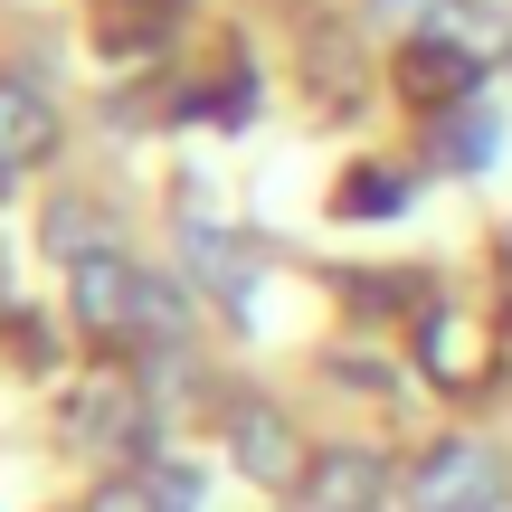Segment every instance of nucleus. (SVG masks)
<instances>
[{"mask_svg": "<svg viewBox=\"0 0 512 512\" xmlns=\"http://www.w3.org/2000/svg\"><path fill=\"white\" fill-rule=\"evenodd\" d=\"M76 323L105 332V342L152 332V275L133 266V256H114V247H86L76 256Z\"/></svg>", "mask_w": 512, "mask_h": 512, "instance_id": "1", "label": "nucleus"}, {"mask_svg": "<svg viewBox=\"0 0 512 512\" xmlns=\"http://www.w3.org/2000/svg\"><path fill=\"white\" fill-rule=\"evenodd\" d=\"M475 67H484V57H465L446 29H437V38H418V29L399 38V95H408L418 114H456V105H475Z\"/></svg>", "mask_w": 512, "mask_h": 512, "instance_id": "2", "label": "nucleus"}, {"mask_svg": "<svg viewBox=\"0 0 512 512\" xmlns=\"http://www.w3.org/2000/svg\"><path fill=\"white\" fill-rule=\"evenodd\" d=\"M408 503L418 512H484V503H503V465H494V446H437V456L418 465V484H408Z\"/></svg>", "mask_w": 512, "mask_h": 512, "instance_id": "3", "label": "nucleus"}, {"mask_svg": "<svg viewBox=\"0 0 512 512\" xmlns=\"http://www.w3.org/2000/svg\"><path fill=\"white\" fill-rule=\"evenodd\" d=\"M228 456L247 465L256 484H294V465H304V446H294V427L275 418L266 399H247V408H228Z\"/></svg>", "mask_w": 512, "mask_h": 512, "instance_id": "4", "label": "nucleus"}, {"mask_svg": "<svg viewBox=\"0 0 512 512\" xmlns=\"http://www.w3.org/2000/svg\"><path fill=\"white\" fill-rule=\"evenodd\" d=\"M48 143H57V114H48V95H38V86H19V76H0V171L38 162Z\"/></svg>", "mask_w": 512, "mask_h": 512, "instance_id": "5", "label": "nucleus"}, {"mask_svg": "<svg viewBox=\"0 0 512 512\" xmlns=\"http://www.w3.org/2000/svg\"><path fill=\"white\" fill-rule=\"evenodd\" d=\"M181 256H190V275H200L228 313H247V247L238 238H219V228H181Z\"/></svg>", "mask_w": 512, "mask_h": 512, "instance_id": "6", "label": "nucleus"}, {"mask_svg": "<svg viewBox=\"0 0 512 512\" xmlns=\"http://www.w3.org/2000/svg\"><path fill=\"white\" fill-rule=\"evenodd\" d=\"M76 437L124 456V446H143V408H133L124 389H86V399H76Z\"/></svg>", "mask_w": 512, "mask_h": 512, "instance_id": "7", "label": "nucleus"}, {"mask_svg": "<svg viewBox=\"0 0 512 512\" xmlns=\"http://www.w3.org/2000/svg\"><path fill=\"white\" fill-rule=\"evenodd\" d=\"M494 152H503V114L494 105H456L446 114V162L456 171H494Z\"/></svg>", "mask_w": 512, "mask_h": 512, "instance_id": "8", "label": "nucleus"}, {"mask_svg": "<svg viewBox=\"0 0 512 512\" xmlns=\"http://www.w3.org/2000/svg\"><path fill=\"white\" fill-rule=\"evenodd\" d=\"M313 503L370 512V503H380V465H370V456H323V465H313Z\"/></svg>", "mask_w": 512, "mask_h": 512, "instance_id": "9", "label": "nucleus"}, {"mask_svg": "<svg viewBox=\"0 0 512 512\" xmlns=\"http://www.w3.org/2000/svg\"><path fill=\"white\" fill-rule=\"evenodd\" d=\"M399 209H408V181H399V171H351L342 219H399Z\"/></svg>", "mask_w": 512, "mask_h": 512, "instance_id": "10", "label": "nucleus"}, {"mask_svg": "<svg viewBox=\"0 0 512 512\" xmlns=\"http://www.w3.org/2000/svg\"><path fill=\"white\" fill-rule=\"evenodd\" d=\"M437 29L456 38L465 57H503V48H512V38H503V19H494V10H465V0H456V10L437 19Z\"/></svg>", "mask_w": 512, "mask_h": 512, "instance_id": "11", "label": "nucleus"}, {"mask_svg": "<svg viewBox=\"0 0 512 512\" xmlns=\"http://www.w3.org/2000/svg\"><path fill=\"white\" fill-rule=\"evenodd\" d=\"M86 512H162V494H152V484H105Z\"/></svg>", "mask_w": 512, "mask_h": 512, "instance_id": "12", "label": "nucleus"}, {"mask_svg": "<svg viewBox=\"0 0 512 512\" xmlns=\"http://www.w3.org/2000/svg\"><path fill=\"white\" fill-rule=\"evenodd\" d=\"M427 10H437V0H370V19H380V29H399V38H408V19H427Z\"/></svg>", "mask_w": 512, "mask_h": 512, "instance_id": "13", "label": "nucleus"}, {"mask_svg": "<svg viewBox=\"0 0 512 512\" xmlns=\"http://www.w3.org/2000/svg\"><path fill=\"white\" fill-rule=\"evenodd\" d=\"M152 494H162V512H200V475H162Z\"/></svg>", "mask_w": 512, "mask_h": 512, "instance_id": "14", "label": "nucleus"}, {"mask_svg": "<svg viewBox=\"0 0 512 512\" xmlns=\"http://www.w3.org/2000/svg\"><path fill=\"white\" fill-rule=\"evenodd\" d=\"M484 512H512V494H503V503H484Z\"/></svg>", "mask_w": 512, "mask_h": 512, "instance_id": "15", "label": "nucleus"}, {"mask_svg": "<svg viewBox=\"0 0 512 512\" xmlns=\"http://www.w3.org/2000/svg\"><path fill=\"white\" fill-rule=\"evenodd\" d=\"M304 512H332V503H304Z\"/></svg>", "mask_w": 512, "mask_h": 512, "instance_id": "16", "label": "nucleus"}]
</instances>
